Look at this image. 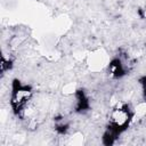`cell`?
<instances>
[{
	"mask_svg": "<svg viewBox=\"0 0 146 146\" xmlns=\"http://www.w3.org/2000/svg\"><path fill=\"white\" fill-rule=\"evenodd\" d=\"M132 116H133V114L128 105H125L123 103L116 104L111 110V112L108 114L107 129H110L111 131H113L114 133H116L119 136L129 127V124L132 120Z\"/></svg>",
	"mask_w": 146,
	"mask_h": 146,
	"instance_id": "cell-1",
	"label": "cell"
},
{
	"mask_svg": "<svg viewBox=\"0 0 146 146\" xmlns=\"http://www.w3.org/2000/svg\"><path fill=\"white\" fill-rule=\"evenodd\" d=\"M32 96H33V90L30 86L23 84L18 80H15L13 82L10 106L16 115H22L25 112L30 100L32 99Z\"/></svg>",
	"mask_w": 146,
	"mask_h": 146,
	"instance_id": "cell-2",
	"label": "cell"
},
{
	"mask_svg": "<svg viewBox=\"0 0 146 146\" xmlns=\"http://www.w3.org/2000/svg\"><path fill=\"white\" fill-rule=\"evenodd\" d=\"M140 84H141V88H143L144 96H145V98H146V76H144V78L140 80Z\"/></svg>",
	"mask_w": 146,
	"mask_h": 146,
	"instance_id": "cell-3",
	"label": "cell"
}]
</instances>
